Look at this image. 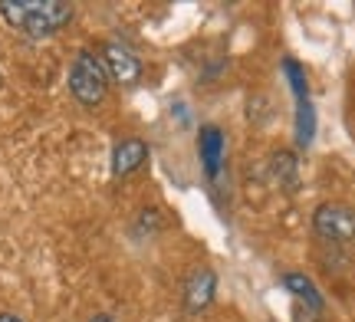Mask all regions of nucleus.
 <instances>
[{"instance_id": "nucleus-1", "label": "nucleus", "mask_w": 355, "mask_h": 322, "mask_svg": "<svg viewBox=\"0 0 355 322\" xmlns=\"http://www.w3.org/2000/svg\"><path fill=\"white\" fill-rule=\"evenodd\" d=\"M0 20L24 37H50L73 20L66 0H0Z\"/></svg>"}, {"instance_id": "nucleus-2", "label": "nucleus", "mask_w": 355, "mask_h": 322, "mask_svg": "<svg viewBox=\"0 0 355 322\" xmlns=\"http://www.w3.org/2000/svg\"><path fill=\"white\" fill-rule=\"evenodd\" d=\"M109 73H105V63H102V56L96 53H76V60L69 66V92H73V99L79 105H86V109H96V105L109 96Z\"/></svg>"}, {"instance_id": "nucleus-3", "label": "nucleus", "mask_w": 355, "mask_h": 322, "mask_svg": "<svg viewBox=\"0 0 355 322\" xmlns=\"http://www.w3.org/2000/svg\"><path fill=\"white\" fill-rule=\"evenodd\" d=\"M313 231H316V237H322L326 244H336V247L355 240V207L336 204V201L319 204L316 211H313Z\"/></svg>"}, {"instance_id": "nucleus-4", "label": "nucleus", "mask_w": 355, "mask_h": 322, "mask_svg": "<svg viewBox=\"0 0 355 322\" xmlns=\"http://www.w3.org/2000/svg\"><path fill=\"white\" fill-rule=\"evenodd\" d=\"M217 296V273L211 267H194L188 273V280H184V312L191 316H201V312L211 310V303Z\"/></svg>"}, {"instance_id": "nucleus-5", "label": "nucleus", "mask_w": 355, "mask_h": 322, "mask_svg": "<svg viewBox=\"0 0 355 322\" xmlns=\"http://www.w3.org/2000/svg\"><path fill=\"white\" fill-rule=\"evenodd\" d=\"M102 63H105V73L112 82L119 86H135L141 79V60L139 53L125 46V43H105L102 50Z\"/></svg>"}, {"instance_id": "nucleus-6", "label": "nucleus", "mask_w": 355, "mask_h": 322, "mask_svg": "<svg viewBox=\"0 0 355 322\" xmlns=\"http://www.w3.org/2000/svg\"><path fill=\"white\" fill-rule=\"evenodd\" d=\"M224 148H227V138L217 125H204L201 135H198V155H201V168L204 175L211 178V184L224 178Z\"/></svg>"}, {"instance_id": "nucleus-7", "label": "nucleus", "mask_w": 355, "mask_h": 322, "mask_svg": "<svg viewBox=\"0 0 355 322\" xmlns=\"http://www.w3.org/2000/svg\"><path fill=\"white\" fill-rule=\"evenodd\" d=\"M145 158H148V145L141 142V138H122V142H115L112 148V178L122 181L128 178L132 171H139L145 165Z\"/></svg>"}, {"instance_id": "nucleus-8", "label": "nucleus", "mask_w": 355, "mask_h": 322, "mask_svg": "<svg viewBox=\"0 0 355 322\" xmlns=\"http://www.w3.org/2000/svg\"><path fill=\"white\" fill-rule=\"evenodd\" d=\"M270 178L277 181L283 191H296L300 184V165H296V155L290 148H277L273 158H270Z\"/></svg>"}, {"instance_id": "nucleus-9", "label": "nucleus", "mask_w": 355, "mask_h": 322, "mask_svg": "<svg viewBox=\"0 0 355 322\" xmlns=\"http://www.w3.org/2000/svg\"><path fill=\"white\" fill-rule=\"evenodd\" d=\"M283 283H286V289H290L293 296L300 299V303H303V306L313 312V316H322L326 303H322L316 283H313L309 276H303V273H286V276H283Z\"/></svg>"}, {"instance_id": "nucleus-10", "label": "nucleus", "mask_w": 355, "mask_h": 322, "mask_svg": "<svg viewBox=\"0 0 355 322\" xmlns=\"http://www.w3.org/2000/svg\"><path fill=\"white\" fill-rule=\"evenodd\" d=\"M89 322H119L115 316H109V312H99V316H92Z\"/></svg>"}, {"instance_id": "nucleus-11", "label": "nucleus", "mask_w": 355, "mask_h": 322, "mask_svg": "<svg viewBox=\"0 0 355 322\" xmlns=\"http://www.w3.org/2000/svg\"><path fill=\"white\" fill-rule=\"evenodd\" d=\"M0 322H24L20 316H13V312H0Z\"/></svg>"}]
</instances>
